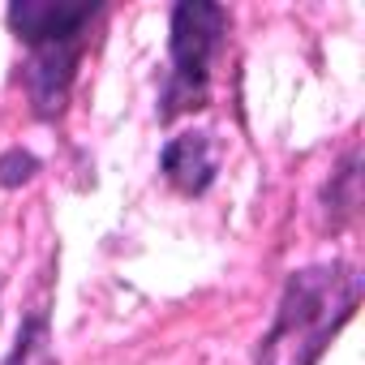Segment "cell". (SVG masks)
<instances>
[{
  "instance_id": "1",
  "label": "cell",
  "mask_w": 365,
  "mask_h": 365,
  "mask_svg": "<svg viewBox=\"0 0 365 365\" xmlns=\"http://www.w3.org/2000/svg\"><path fill=\"white\" fill-rule=\"evenodd\" d=\"M356 305H361V275L348 262L292 271L275 322L262 335L258 365H318L331 339L356 314Z\"/></svg>"
},
{
  "instance_id": "2",
  "label": "cell",
  "mask_w": 365,
  "mask_h": 365,
  "mask_svg": "<svg viewBox=\"0 0 365 365\" xmlns=\"http://www.w3.org/2000/svg\"><path fill=\"white\" fill-rule=\"evenodd\" d=\"M228 35V9L211 0H180L168 26V86L159 116L172 120L180 112H198L211 99V65Z\"/></svg>"
},
{
  "instance_id": "3",
  "label": "cell",
  "mask_w": 365,
  "mask_h": 365,
  "mask_svg": "<svg viewBox=\"0 0 365 365\" xmlns=\"http://www.w3.org/2000/svg\"><path fill=\"white\" fill-rule=\"evenodd\" d=\"M31 56H26V99L35 108L39 120H56L69 103V91H73V78H78V65H82V48H86V35H73V39H39V43H26Z\"/></svg>"
},
{
  "instance_id": "4",
  "label": "cell",
  "mask_w": 365,
  "mask_h": 365,
  "mask_svg": "<svg viewBox=\"0 0 365 365\" xmlns=\"http://www.w3.org/2000/svg\"><path fill=\"white\" fill-rule=\"evenodd\" d=\"M95 18L99 5H91V0H82V5H69V0H18V5H9V26L22 43L86 35Z\"/></svg>"
},
{
  "instance_id": "5",
  "label": "cell",
  "mask_w": 365,
  "mask_h": 365,
  "mask_svg": "<svg viewBox=\"0 0 365 365\" xmlns=\"http://www.w3.org/2000/svg\"><path fill=\"white\" fill-rule=\"evenodd\" d=\"M159 172L180 194H190V198L207 194L215 172H220L211 138L207 133H176V138H168V146L159 150Z\"/></svg>"
},
{
  "instance_id": "6",
  "label": "cell",
  "mask_w": 365,
  "mask_h": 365,
  "mask_svg": "<svg viewBox=\"0 0 365 365\" xmlns=\"http://www.w3.org/2000/svg\"><path fill=\"white\" fill-rule=\"evenodd\" d=\"M327 202L335 215H356V150H348V159L339 163V172H331V185H327Z\"/></svg>"
},
{
  "instance_id": "7",
  "label": "cell",
  "mask_w": 365,
  "mask_h": 365,
  "mask_svg": "<svg viewBox=\"0 0 365 365\" xmlns=\"http://www.w3.org/2000/svg\"><path fill=\"white\" fill-rule=\"evenodd\" d=\"M35 172H39V159H35L31 150H22V146H14V150L0 155V185H5V190H14V185H22V180H31Z\"/></svg>"
}]
</instances>
